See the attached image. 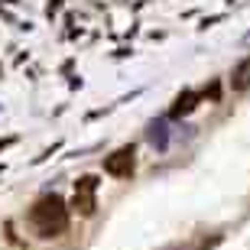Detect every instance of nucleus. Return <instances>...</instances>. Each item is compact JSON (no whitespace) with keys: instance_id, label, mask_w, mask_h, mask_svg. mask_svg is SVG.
I'll use <instances>...</instances> for the list:
<instances>
[{"instance_id":"1","label":"nucleus","mask_w":250,"mask_h":250,"mask_svg":"<svg viewBox=\"0 0 250 250\" xmlns=\"http://www.w3.org/2000/svg\"><path fill=\"white\" fill-rule=\"evenodd\" d=\"M29 224H33V231H36L42 241L62 237V234L68 231V208H65V202L56 192L42 195V198L29 208Z\"/></svg>"},{"instance_id":"2","label":"nucleus","mask_w":250,"mask_h":250,"mask_svg":"<svg viewBox=\"0 0 250 250\" xmlns=\"http://www.w3.org/2000/svg\"><path fill=\"white\" fill-rule=\"evenodd\" d=\"M133 166H137V159H133V146L114 149L111 156L104 159V172H107V176H114V179H130Z\"/></svg>"},{"instance_id":"3","label":"nucleus","mask_w":250,"mask_h":250,"mask_svg":"<svg viewBox=\"0 0 250 250\" xmlns=\"http://www.w3.org/2000/svg\"><path fill=\"white\" fill-rule=\"evenodd\" d=\"M195 107H198V94H195V91H182L176 98V104H172V111H169V114H172V117H186V114L195 111Z\"/></svg>"},{"instance_id":"4","label":"nucleus","mask_w":250,"mask_h":250,"mask_svg":"<svg viewBox=\"0 0 250 250\" xmlns=\"http://www.w3.org/2000/svg\"><path fill=\"white\" fill-rule=\"evenodd\" d=\"M146 137H149V143H153L156 149H166V143H169L166 121H153V124H149V130H146Z\"/></svg>"},{"instance_id":"5","label":"nucleus","mask_w":250,"mask_h":250,"mask_svg":"<svg viewBox=\"0 0 250 250\" xmlns=\"http://www.w3.org/2000/svg\"><path fill=\"white\" fill-rule=\"evenodd\" d=\"M250 84V59H244L237 68H234V75H231V88L234 91H244Z\"/></svg>"},{"instance_id":"6","label":"nucleus","mask_w":250,"mask_h":250,"mask_svg":"<svg viewBox=\"0 0 250 250\" xmlns=\"http://www.w3.org/2000/svg\"><path fill=\"white\" fill-rule=\"evenodd\" d=\"M72 208L78 214H94V192H75Z\"/></svg>"}]
</instances>
